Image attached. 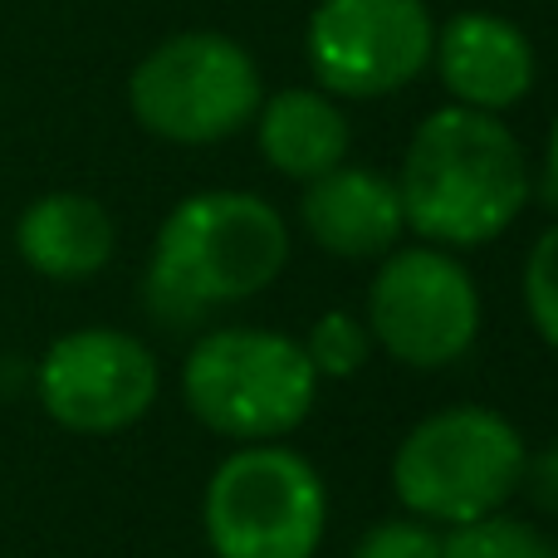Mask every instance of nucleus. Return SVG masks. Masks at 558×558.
<instances>
[{"label": "nucleus", "mask_w": 558, "mask_h": 558, "mask_svg": "<svg viewBox=\"0 0 558 558\" xmlns=\"http://www.w3.org/2000/svg\"><path fill=\"white\" fill-rule=\"evenodd\" d=\"M402 216L426 245H490L530 206V162L500 113L436 108L422 118L402 157Z\"/></svg>", "instance_id": "f257e3e1"}, {"label": "nucleus", "mask_w": 558, "mask_h": 558, "mask_svg": "<svg viewBox=\"0 0 558 558\" xmlns=\"http://www.w3.org/2000/svg\"><path fill=\"white\" fill-rule=\"evenodd\" d=\"M289 226L255 192H196L167 211L147 260V308L192 328L216 304L255 299L284 275Z\"/></svg>", "instance_id": "f03ea898"}, {"label": "nucleus", "mask_w": 558, "mask_h": 558, "mask_svg": "<svg viewBox=\"0 0 558 558\" xmlns=\"http://www.w3.org/2000/svg\"><path fill=\"white\" fill-rule=\"evenodd\" d=\"M530 446L495 407L456 402L422 416L392 456V495L412 520L471 524L524 490Z\"/></svg>", "instance_id": "7ed1b4c3"}, {"label": "nucleus", "mask_w": 558, "mask_h": 558, "mask_svg": "<svg viewBox=\"0 0 558 558\" xmlns=\"http://www.w3.org/2000/svg\"><path fill=\"white\" fill-rule=\"evenodd\" d=\"M186 412L241 446L284 441L318 402V373L304 343L279 328H211L182 363Z\"/></svg>", "instance_id": "20e7f679"}, {"label": "nucleus", "mask_w": 558, "mask_h": 558, "mask_svg": "<svg viewBox=\"0 0 558 558\" xmlns=\"http://www.w3.org/2000/svg\"><path fill=\"white\" fill-rule=\"evenodd\" d=\"M202 530L216 558H314L328 530L324 475L294 446H241L206 481Z\"/></svg>", "instance_id": "39448f33"}, {"label": "nucleus", "mask_w": 558, "mask_h": 558, "mask_svg": "<svg viewBox=\"0 0 558 558\" xmlns=\"http://www.w3.org/2000/svg\"><path fill=\"white\" fill-rule=\"evenodd\" d=\"M265 94L255 59L216 29L172 35L133 69L128 108L162 143L206 147L255 123Z\"/></svg>", "instance_id": "423d86ee"}, {"label": "nucleus", "mask_w": 558, "mask_h": 558, "mask_svg": "<svg viewBox=\"0 0 558 558\" xmlns=\"http://www.w3.org/2000/svg\"><path fill=\"white\" fill-rule=\"evenodd\" d=\"M367 333L402 367H451L481 338V289L441 245L387 251L367 289Z\"/></svg>", "instance_id": "0eeeda50"}, {"label": "nucleus", "mask_w": 558, "mask_h": 558, "mask_svg": "<svg viewBox=\"0 0 558 558\" xmlns=\"http://www.w3.org/2000/svg\"><path fill=\"white\" fill-rule=\"evenodd\" d=\"M432 39L422 0H318L304 54L328 98H387L432 64Z\"/></svg>", "instance_id": "6e6552de"}, {"label": "nucleus", "mask_w": 558, "mask_h": 558, "mask_svg": "<svg viewBox=\"0 0 558 558\" xmlns=\"http://www.w3.org/2000/svg\"><path fill=\"white\" fill-rule=\"evenodd\" d=\"M35 392L49 422L78 436H113L137 426L162 392L153 348L123 328H74L54 338L35 367Z\"/></svg>", "instance_id": "1a4fd4ad"}, {"label": "nucleus", "mask_w": 558, "mask_h": 558, "mask_svg": "<svg viewBox=\"0 0 558 558\" xmlns=\"http://www.w3.org/2000/svg\"><path fill=\"white\" fill-rule=\"evenodd\" d=\"M432 59L446 94L461 108L505 113L534 88V45L514 20L490 10L451 15L432 39Z\"/></svg>", "instance_id": "9d476101"}, {"label": "nucleus", "mask_w": 558, "mask_h": 558, "mask_svg": "<svg viewBox=\"0 0 558 558\" xmlns=\"http://www.w3.org/2000/svg\"><path fill=\"white\" fill-rule=\"evenodd\" d=\"M304 202H299V221H304L308 241L318 251L338 255V260H383L397 251L407 231L402 192L392 177L373 172V167H348L338 162L333 172L304 182Z\"/></svg>", "instance_id": "9b49d317"}, {"label": "nucleus", "mask_w": 558, "mask_h": 558, "mask_svg": "<svg viewBox=\"0 0 558 558\" xmlns=\"http://www.w3.org/2000/svg\"><path fill=\"white\" fill-rule=\"evenodd\" d=\"M15 251L35 275L74 284V279H94L113 260L118 251V226L104 202L84 192H49L29 202L15 221Z\"/></svg>", "instance_id": "f8f14e48"}, {"label": "nucleus", "mask_w": 558, "mask_h": 558, "mask_svg": "<svg viewBox=\"0 0 558 558\" xmlns=\"http://www.w3.org/2000/svg\"><path fill=\"white\" fill-rule=\"evenodd\" d=\"M255 137H260L265 162L289 182H314L333 172L348 157V118L324 88H284L265 98L255 113Z\"/></svg>", "instance_id": "ddd939ff"}, {"label": "nucleus", "mask_w": 558, "mask_h": 558, "mask_svg": "<svg viewBox=\"0 0 558 558\" xmlns=\"http://www.w3.org/2000/svg\"><path fill=\"white\" fill-rule=\"evenodd\" d=\"M441 558H558V544L534 524L495 510L441 534Z\"/></svg>", "instance_id": "4468645a"}, {"label": "nucleus", "mask_w": 558, "mask_h": 558, "mask_svg": "<svg viewBox=\"0 0 558 558\" xmlns=\"http://www.w3.org/2000/svg\"><path fill=\"white\" fill-rule=\"evenodd\" d=\"M304 353H308V363H314L318 383H324V377L343 383V377L363 373L367 357H373V333H367V318L343 314V308H328V314H318L314 328H308Z\"/></svg>", "instance_id": "2eb2a0df"}, {"label": "nucleus", "mask_w": 558, "mask_h": 558, "mask_svg": "<svg viewBox=\"0 0 558 558\" xmlns=\"http://www.w3.org/2000/svg\"><path fill=\"white\" fill-rule=\"evenodd\" d=\"M524 308L544 343L558 348V221L534 241L524 260Z\"/></svg>", "instance_id": "dca6fc26"}, {"label": "nucleus", "mask_w": 558, "mask_h": 558, "mask_svg": "<svg viewBox=\"0 0 558 558\" xmlns=\"http://www.w3.org/2000/svg\"><path fill=\"white\" fill-rule=\"evenodd\" d=\"M353 558H441V534L426 520H412V514H397V520H383L357 539Z\"/></svg>", "instance_id": "f3484780"}, {"label": "nucleus", "mask_w": 558, "mask_h": 558, "mask_svg": "<svg viewBox=\"0 0 558 558\" xmlns=\"http://www.w3.org/2000/svg\"><path fill=\"white\" fill-rule=\"evenodd\" d=\"M524 485L534 490V500H539V505L558 510V441L544 446V451L530 461V471H524Z\"/></svg>", "instance_id": "a211bd4d"}, {"label": "nucleus", "mask_w": 558, "mask_h": 558, "mask_svg": "<svg viewBox=\"0 0 558 558\" xmlns=\"http://www.w3.org/2000/svg\"><path fill=\"white\" fill-rule=\"evenodd\" d=\"M549 182L558 186V118H554V133H549Z\"/></svg>", "instance_id": "6ab92c4d"}]
</instances>
